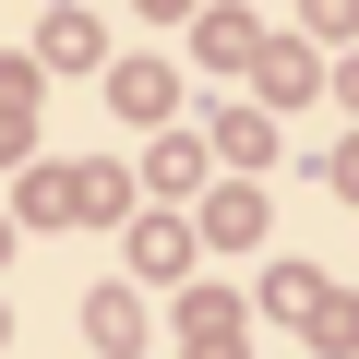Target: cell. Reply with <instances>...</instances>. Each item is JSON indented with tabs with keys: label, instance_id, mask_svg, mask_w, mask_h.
<instances>
[{
	"label": "cell",
	"instance_id": "1",
	"mask_svg": "<svg viewBox=\"0 0 359 359\" xmlns=\"http://www.w3.org/2000/svg\"><path fill=\"white\" fill-rule=\"evenodd\" d=\"M335 192H359V144H347V156H335Z\"/></svg>",
	"mask_w": 359,
	"mask_h": 359
}]
</instances>
